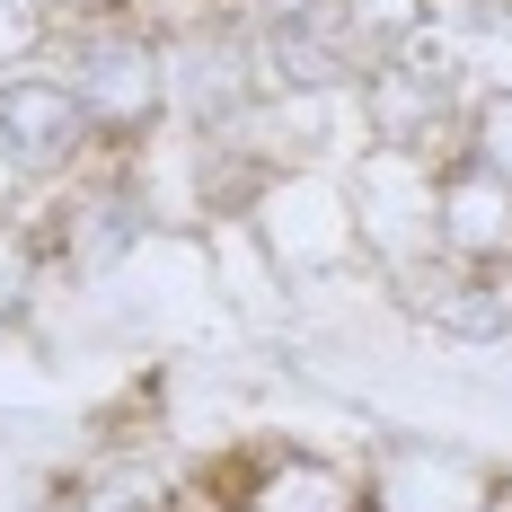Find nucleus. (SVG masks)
Masks as SVG:
<instances>
[{
	"label": "nucleus",
	"mask_w": 512,
	"mask_h": 512,
	"mask_svg": "<svg viewBox=\"0 0 512 512\" xmlns=\"http://www.w3.org/2000/svg\"><path fill=\"white\" fill-rule=\"evenodd\" d=\"M53 80L80 98L89 142L106 159H142L151 133L177 115V98H168V36H159L142 9L62 18L53 27Z\"/></svg>",
	"instance_id": "f257e3e1"
},
{
	"label": "nucleus",
	"mask_w": 512,
	"mask_h": 512,
	"mask_svg": "<svg viewBox=\"0 0 512 512\" xmlns=\"http://www.w3.org/2000/svg\"><path fill=\"white\" fill-rule=\"evenodd\" d=\"M468 53L442 36V18L407 36L398 53L362 62L354 80V106H362V133L371 151H407V159H433L442 142H460V115H468Z\"/></svg>",
	"instance_id": "f03ea898"
},
{
	"label": "nucleus",
	"mask_w": 512,
	"mask_h": 512,
	"mask_svg": "<svg viewBox=\"0 0 512 512\" xmlns=\"http://www.w3.org/2000/svg\"><path fill=\"white\" fill-rule=\"evenodd\" d=\"M248 27V62H256V89L274 106H318V98H354L362 80V53L336 18V0H256Z\"/></svg>",
	"instance_id": "7ed1b4c3"
},
{
	"label": "nucleus",
	"mask_w": 512,
	"mask_h": 512,
	"mask_svg": "<svg viewBox=\"0 0 512 512\" xmlns=\"http://www.w3.org/2000/svg\"><path fill=\"white\" fill-rule=\"evenodd\" d=\"M362 512H512V477L460 442L398 433L362 460Z\"/></svg>",
	"instance_id": "20e7f679"
},
{
	"label": "nucleus",
	"mask_w": 512,
	"mask_h": 512,
	"mask_svg": "<svg viewBox=\"0 0 512 512\" xmlns=\"http://www.w3.org/2000/svg\"><path fill=\"white\" fill-rule=\"evenodd\" d=\"M142 239H151V195H142L133 159H115L106 177H71V195L36 230V256L71 265V274H115Z\"/></svg>",
	"instance_id": "39448f33"
},
{
	"label": "nucleus",
	"mask_w": 512,
	"mask_h": 512,
	"mask_svg": "<svg viewBox=\"0 0 512 512\" xmlns=\"http://www.w3.org/2000/svg\"><path fill=\"white\" fill-rule=\"evenodd\" d=\"M89 115L53 71H9L0 80V177L18 186H62L89 168Z\"/></svg>",
	"instance_id": "423d86ee"
},
{
	"label": "nucleus",
	"mask_w": 512,
	"mask_h": 512,
	"mask_svg": "<svg viewBox=\"0 0 512 512\" xmlns=\"http://www.w3.org/2000/svg\"><path fill=\"white\" fill-rule=\"evenodd\" d=\"M398 301L451 345H495L512 336V265H460V256L424 248L398 265Z\"/></svg>",
	"instance_id": "0eeeda50"
},
{
	"label": "nucleus",
	"mask_w": 512,
	"mask_h": 512,
	"mask_svg": "<svg viewBox=\"0 0 512 512\" xmlns=\"http://www.w3.org/2000/svg\"><path fill=\"white\" fill-rule=\"evenodd\" d=\"M433 248L460 265H512V186L477 159H433Z\"/></svg>",
	"instance_id": "6e6552de"
},
{
	"label": "nucleus",
	"mask_w": 512,
	"mask_h": 512,
	"mask_svg": "<svg viewBox=\"0 0 512 512\" xmlns=\"http://www.w3.org/2000/svg\"><path fill=\"white\" fill-rule=\"evenodd\" d=\"M221 512H362V468L283 442V451H256L221 486Z\"/></svg>",
	"instance_id": "1a4fd4ad"
},
{
	"label": "nucleus",
	"mask_w": 512,
	"mask_h": 512,
	"mask_svg": "<svg viewBox=\"0 0 512 512\" xmlns=\"http://www.w3.org/2000/svg\"><path fill=\"white\" fill-rule=\"evenodd\" d=\"M62 512H186V495L151 451H106V460H89L71 477Z\"/></svg>",
	"instance_id": "9d476101"
},
{
	"label": "nucleus",
	"mask_w": 512,
	"mask_h": 512,
	"mask_svg": "<svg viewBox=\"0 0 512 512\" xmlns=\"http://www.w3.org/2000/svg\"><path fill=\"white\" fill-rule=\"evenodd\" d=\"M433 9L442 0H336V18H345V36H354L362 62H380V53H398L407 36H424Z\"/></svg>",
	"instance_id": "9b49d317"
},
{
	"label": "nucleus",
	"mask_w": 512,
	"mask_h": 512,
	"mask_svg": "<svg viewBox=\"0 0 512 512\" xmlns=\"http://www.w3.org/2000/svg\"><path fill=\"white\" fill-rule=\"evenodd\" d=\"M460 159H477V168H495L512 186V80H495V89H477L460 115Z\"/></svg>",
	"instance_id": "f8f14e48"
},
{
	"label": "nucleus",
	"mask_w": 512,
	"mask_h": 512,
	"mask_svg": "<svg viewBox=\"0 0 512 512\" xmlns=\"http://www.w3.org/2000/svg\"><path fill=\"white\" fill-rule=\"evenodd\" d=\"M53 27H62L53 0H0V80L27 71V62H45V53H53Z\"/></svg>",
	"instance_id": "ddd939ff"
},
{
	"label": "nucleus",
	"mask_w": 512,
	"mask_h": 512,
	"mask_svg": "<svg viewBox=\"0 0 512 512\" xmlns=\"http://www.w3.org/2000/svg\"><path fill=\"white\" fill-rule=\"evenodd\" d=\"M45 292V256H36V230H0V327H18Z\"/></svg>",
	"instance_id": "4468645a"
}]
</instances>
